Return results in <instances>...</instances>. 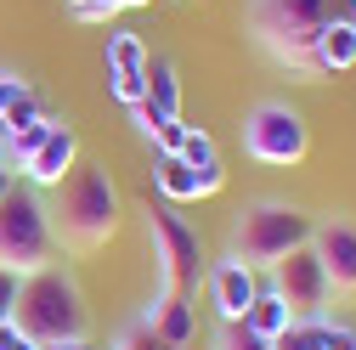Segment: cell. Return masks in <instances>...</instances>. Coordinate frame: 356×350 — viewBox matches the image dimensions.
Returning a JSON list of instances; mask_svg holds the SVG:
<instances>
[{"mask_svg":"<svg viewBox=\"0 0 356 350\" xmlns=\"http://www.w3.org/2000/svg\"><path fill=\"white\" fill-rule=\"evenodd\" d=\"M57 192V209H51V226L63 232V243L74 249H102L113 232H119V187H113V175L97 169V164H74L63 175V187Z\"/></svg>","mask_w":356,"mask_h":350,"instance_id":"obj_1","label":"cell"},{"mask_svg":"<svg viewBox=\"0 0 356 350\" xmlns=\"http://www.w3.org/2000/svg\"><path fill=\"white\" fill-rule=\"evenodd\" d=\"M311 226H317V221H311L300 203L260 198V203L238 209V221H232V249H227V254H238L243 266H254V272H272L283 254H294V249L311 243Z\"/></svg>","mask_w":356,"mask_h":350,"instance_id":"obj_2","label":"cell"},{"mask_svg":"<svg viewBox=\"0 0 356 350\" xmlns=\"http://www.w3.org/2000/svg\"><path fill=\"white\" fill-rule=\"evenodd\" d=\"M23 333H34L40 344L51 339H85L91 317H85V294L79 283L63 272V266H40L23 277V294H17V317H12Z\"/></svg>","mask_w":356,"mask_h":350,"instance_id":"obj_3","label":"cell"},{"mask_svg":"<svg viewBox=\"0 0 356 350\" xmlns=\"http://www.w3.org/2000/svg\"><path fill=\"white\" fill-rule=\"evenodd\" d=\"M0 266H12L23 277L40 266H57V226L34 187H12L0 203Z\"/></svg>","mask_w":356,"mask_h":350,"instance_id":"obj_4","label":"cell"},{"mask_svg":"<svg viewBox=\"0 0 356 350\" xmlns=\"http://www.w3.org/2000/svg\"><path fill=\"white\" fill-rule=\"evenodd\" d=\"M328 17H339L334 0H254L249 28L260 34V46L272 51L277 62L311 68V40H317V28ZM311 74H317V68H311Z\"/></svg>","mask_w":356,"mask_h":350,"instance_id":"obj_5","label":"cell"},{"mask_svg":"<svg viewBox=\"0 0 356 350\" xmlns=\"http://www.w3.org/2000/svg\"><path fill=\"white\" fill-rule=\"evenodd\" d=\"M238 142H243V153H249L254 164H266V169H294V164L311 153V124H305L289 102H260V108L243 113Z\"/></svg>","mask_w":356,"mask_h":350,"instance_id":"obj_6","label":"cell"},{"mask_svg":"<svg viewBox=\"0 0 356 350\" xmlns=\"http://www.w3.org/2000/svg\"><path fill=\"white\" fill-rule=\"evenodd\" d=\"M147 238H153V260H159V288L193 294L204 283L198 226H187L181 215H175V203H159V209H147Z\"/></svg>","mask_w":356,"mask_h":350,"instance_id":"obj_7","label":"cell"},{"mask_svg":"<svg viewBox=\"0 0 356 350\" xmlns=\"http://www.w3.org/2000/svg\"><path fill=\"white\" fill-rule=\"evenodd\" d=\"M266 288H272L294 317H328V299H334V288L323 277V260L311 254V243L294 249V254H283L272 266V283H266Z\"/></svg>","mask_w":356,"mask_h":350,"instance_id":"obj_8","label":"cell"},{"mask_svg":"<svg viewBox=\"0 0 356 350\" xmlns=\"http://www.w3.org/2000/svg\"><path fill=\"white\" fill-rule=\"evenodd\" d=\"M311 254L323 260V277L334 294H356V226L350 221H317L311 226Z\"/></svg>","mask_w":356,"mask_h":350,"instance_id":"obj_9","label":"cell"},{"mask_svg":"<svg viewBox=\"0 0 356 350\" xmlns=\"http://www.w3.org/2000/svg\"><path fill=\"white\" fill-rule=\"evenodd\" d=\"M204 283H209V299H215V317L220 322H243V311L260 294V277L254 266H243L238 254H220L215 266H204Z\"/></svg>","mask_w":356,"mask_h":350,"instance_id":"obj_10","label":"cell"},{"mask_svg":"<svg viewBox=\"0 0 356 350\" xmlns=\"http://www.w3.org/2000/svg\"><path fill=\"white\" fill-rule=\"evenodd\" d=\"M79 164V136H74V124H63V119H51V130H46V142L34 147V158L17 169L23 181L34 187V192H51V187H63V175Z\"/></svg>","mask_w":356,"mask_h":350,"instance_id":"obj_11","label":"cell"},{"mask_svg":"<svg viewBox=\"0 0 356 350\" xmlns=\"http://www.w3.org/2000/svg\"><path fill=\"white\" fill-rule=\"evenodd\" d=\"M142 328H147V333H159V339H164V344H175V350H187V344H193V333H198L193 294L159 288V294L147 299V311H142Z\"/></svg>","mask_w":356,"mask_h":350,"instance_id":"obj_12","label":"cell"},{"mask_svg":"<svg viewBox=\"0 0 356 350\" xmlns=\"http://www.w3.org/2000/svg\"><path fill=\"white\" fill-rule=\"evenodd\" d=\"M311 68H317V74L356 68V28H350V17H328L317 28V40H311Z\"/></svg>","mask_w":356,"mask_h":350,"instance_id":"obj_13","label":"cell"},{"mask_svg":"<svg viewBox=\"0 0 356 350\" xmlns=\"http://www.w3.org/2000/svg\"><path fill=\"white\" fill-rule=\"evenodd\" d=\"M153 192H159V203H198V169L181 164L175 153H159L153 158Z\"/></svg>","mask_w":356,"mask_h":350,"instance_id":"obj_14","label":"cell"},{"mask_svg":"<svg viewBox=\"0 0 356 350\" xmlns=\"http://www.w3.org/2000/svg\"><path fill=\"white\" fill-rule=\"evenodd\" d=\"M46 130H51V119H46V113L29 119V124H0V164L17 175V169L34 158V147L46 142Z\"/></svg>","mask_w":356,"mask_h":350,"instance_id":"obj_15","label":"cell"},{"mask_svg":"<svg viewBox=\"0 0 356 350\" xmlns=\"http://www.w3.org/2000/svg\"><path fill=\"white\" fill-rule=\"evenodd\" d=\"M159 119H181V79H175V62L147 57V97H142Z\"/></svg>","mask_w":356,"mask_h":350,"instance_id":"obj_16","label":"cell"},{"mask_svg":"<svg viewBox=\"0 0 356 350\" xmlns=\"http://www.w3.org/2000/svg\"><path fill=\"white\" fill-rule=\"evenodd\" d=\"M243 322H249V328H254L260 339H277V333H283V328L294 322V311H289V305H283V299H277L272 288L260 283V294H254V305L243 311Z\"/></svg>","mask_w":356,"mask_h":350,"instance_id":"obj_17","label":"cell"},{"mask_svg":"<svg viewBox=\"0 0 356 350\" xmlns=\"http://www.w3.org/2000/svg\"><path fill=\"white\" fill-rule=\"evenodd\" d=\"M108 74H147V46L136 28H108Z\"/></svg>","mask_w":356,"mask_h":350,"instance_id":"obj_18","label":"cell"},{"mask_svg":"<svg viewBox=\"0 0 356 350\" xmlns=\"http://www.w3.org/2000/svg\"><path fill=\"white\" fill-rule=\"evenodd\" d=\"M323 328H328V317H294L272 339V350H323Z\"/></svg>","mask_w":356,"mask_h":350,"instance_id":"obj_19","label":"cell"},{"mask_svg":"<svg viewBox=\"0 0 356 350\" xmlns=\"http://www.w3.org/2000/svg\"><path fill=\"white\" fill-rule=\"evenodd\" d=\"M175 158H181V164H193V169H204V164H215L220 153H215V136H209V130L187 124V136H181V147H175Z\"/></svg>","mask_w":356,"mask_h":350,"instance_id":"obj_20","label":"cell"},{"mask_svg":"<svg viewBox=\"0 0 356 350\" xmlns=\"http://www.w3.org/2000/svg\"><path fill=\"white\" fill-rule=\"evenodd\" d=\"M215 350H272V339H260L249 322H220V333H215Z\"/></svg>","mask_w":356,"mask_h":350,"instance_id":"obj_21","label":"cell"},{"mask_svg":"<svg viewBox=\"0 0 356 350\" xmlns=\"http://www.w3.org/2000/svg\"><path fill=\"white\" fill-rule=\"evenodd\" d=\"M108 91H113V102L136 108V102L147 97V74H108Z\"/></svg>","mask_w":356,"mask_h":350,"instance_id":"obj_22","label":"cell"},{"mask_svg":"<svg viewBox=\"0 0 356 350\" xmlns=\"http://www.w3.org/2000/svg\"><path fill=\"white\" fill-rule=\"evenodd\" d=\"M23 97H29V79H23L17 68H0V124H6V113H12Z\"/></svg>","mask_w":356,"mask_h":350,"instance_id":"obj_23","label":"cell"},{"mask_svg":"<svg viewBox=\"0 0 356 350\" xmlns=\"http://www.w3.org/2000/svg\"><path fill=\"white\" fill-rule=\"evenodd\" d=\"M17 294H23V272L0 266V322H12V317H17Z\"/></svg>","mask_w":356,"mask_h":350,"instance_id":"obj_24","label":"cell"},{"mask_svg":"<svg viewBox=\"0 0 356 350\" xmlns=\"http://www.w3.org/2000/svg\"><path fill=\"white\" fill-rule=\"evenodd\" d=\"M113 350H175V344H164L159 333H147V328L136 322V328H130V333H124V339H119Z\"/></svg>","mask_w":356,"mask_h":350,"instance_id":"obj_25","label":"cell"},{"mask_svg":"<svg viewBox=\"0 0 356 350\" xmlns=\"http://www.w3.org/2000/svg\"><path fill=\"white\" fill-rule=\"evenodd\" d=\"M181 136H187V124H181V119H164V124L153 130V147H159V153H175Z\"/></svg>","mask_w":356,"mask_h":350,"instance_id":"obj_26","label":"cell"},{"mask_svg":"<svg viewBox=\"0 0 356 350\" xmlns=\"http://www.w3.org/2000/svg\"><path fill=\"white\" fill-rule=\"evenodd\" d=\"M323 350H356V328L350 322H328L323 328Z\"/></svg>","mask_w":356,"mask_h":350,"instance_id":"obj_27","label":"cell"},{"mask_svg":"<svg viewBox=\"0 0 356 350\" xmlns=\"http://www.w3.org/2000/svg\"><path fill=\"white\" fill-rule=\"evenodd\" d=\"M0 350H40V339L23 333L17 322H0Z\"/></svg>","mask_w":356,"mask_h":350,"instance_id":"obj_28","label":"cell"},{"mask_svg":"<svg viewBox=\"0 0 356 350\" xmlns=\"http://www.w3.org/2000/svg\"><path fill=\"white\" fill-rule=\"evenodd\" d=\"M220 187H227V169H220V158H215V164L198 169V198H215Z\"/></svg>","mask_w":356,"mask_h":350,"instance_id":"obj_29","label":"cell"},{"mask_svg":"<svg viewBox=\"0 0 356 350\" xmlns=\"http://www.w3.org/2000/svg\"><path fill=\"white\" fill-rule=\"evenodd\" d=\"M40 350H97L91 339H51V344H40Z\"/></svg>","mask_w":356,"mask_h":350,"instance_id":"obj_30","label":"cell"},{"mask_svg":"<svg viewBox=\"0 0 356 350\" xmlns=\"http://www.w3.org/2000/svg\"><path fill=\"white\" fill-rule=\"evenodd\" d=\"M12 187H17V175H12L6 164H0V203H6V192H12Z\"/></svg>","mask_w":356,"mask_h":350,"instance_id":"obj_31","label":"cell"},{"mask_svg":"<svg viewBox=\"0 0 356 350\" xmlns=\"http://www.w3.org/2000/svg\"><path fill=\"white\" fill-rule=\"evenodd\" d=\"M119 6H130V12H142V6H153V0H119Z\"/></svg>","mask_w":356,"mask_h":350,"instance_id":"obj_32","label":"cell"},{"mask_svg":"<svg viewBox=\"0 0 356 350\" xmlns=\"http://www.w3.org/2000/svg\"><path fill=\"white\" fill-rule=\"evenodd\" d=\"M350 28H356V12H350Z\"/></svg>","mask_w":356,"mask_h":350,"instance_id":"obj_33","label":"cell"},{"mask_svg":"<svg viewBox=\"0 0 356 350\" xmlns=\"http://www.w3.org/2000/svg\"><path fill=\"white\" fill-rule=\"evenodd\" d=\"M68 6H79V0H68Z\"/></svg>","mask_w":356,"mask_h":350,"instance_id":"obj_34","label":"cell"},{"mask_svg":"<svg viewBox=\"0 0 356 350\" xmlns=\"http://www.w3.org/2000/svg\"><path fill=\"white\" fill-rule=\"evenodd\" d=\"M350 6H356V0H350Z\"/></svg>","mask_w":356,"mask_h":350,"instance_id":"obj_35","label":"cell"}]
</instances>
